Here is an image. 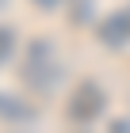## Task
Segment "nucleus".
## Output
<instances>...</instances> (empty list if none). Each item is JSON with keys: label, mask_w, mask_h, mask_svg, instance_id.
<instances>
[{"label": "nucleus", "mask_w": 130, "mask_h": 133, "mask_svg": "<svg viewBox=\"0 0 130 133\" xmlns=\"http://www.w3.org/2000/svg\"><path fill=\"white\" fill-rule=\"evenodd\" d=\"M61 80V57H58V46H54L50 34H35L27 42V53H23V65H19V84L35 95H50Z\"/></svg>", "instance_id": "f257e3e1"}, {"label": "nucleus", "mask_w": 130, "mask_h": 133, "mask_svg": "<svg viewBox=\"0 0 130 133\" xmlns=\"http://www.w3.org/2000/svg\"><path fill=\"white\" fill-rule=\"evenodd\" d=\"M103 107H107L103 88H100V84H92V80H84V84L73 88L69 103H65V118H69L73 125H88V122H96V118L103 114Z\"/></svg>", "instance_id": "f03ea898"}, {"label": "nucleus", "mask_w": 130, "mask_h": 133, "mask_svg": "<svg viewBox=\"0 0 130 133\" xmlns=\"http://www.w3.org/2000/svg\"><path fill=\"white\" fill-rule=\"evenodd\" d=\"M96 38H100V46H107V50L130 46V11H115V15L100 19L96 23Z\"/></svg>", "instance_id": "7ed1b4c3"}, {"label": "nucleus", "mask_w": 130, "mask_h": 133, "mask_svg": "<svg viewBox=\"0 0 130 133\" xmlns=\"http://www.w3.org/2000/svg\"><path fill=\"white\" fill-rule=\"evenodd\" d=\"M0 122H8V125H31V122H38V110H35L27 99H19V95L0 91Z\"/></svg>", "instance_id": "20e7f679"}, {"label": "nucleus", "mask_w": 130, "mask_h": 133, "mask_svg": "<svg viewBox=\"0 0 130 133\" xmlns=\"http://www.w3.org/2000/svg\"><path fill=\"white\" fill-rule=\"evenodd\" d=\"M15 53V31L12 27H0V65Z\"/></svg>", "instance_id": "39448f33"}, {"label": "nucleus", "mask_w": 130, "mask_h": 133, "mask_svg": "<svg viewBox=\"0 0 130 133\" xmlns=\"http://www.w3.org/2000/svg\"><path fill=\"white\" fill-rule=\"evenodd\" d=\"M31 4H35L38 11H58L61 8V0H31Z\"/></svg>", "instance_id": "423d86ee"}]
</instances>
